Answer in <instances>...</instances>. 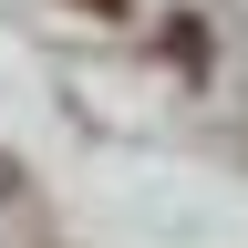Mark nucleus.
I'll use <instances>...</instances> for the list:
<instances>
[{
    "label": "nucleus",
    "mask_w": 248,
    "mask_h": 248,
    "mask_svg": "<svg viewBox=\"0 0 248 248\" xmlns=\"http://www.w3.org/2000/svg\"><path fill=\"white\" fill-rule=\"evenodd\" d=\"M83 11H124V0H83Z\"/></svg>",
    "instance_id": "obj_1"
}]
</instances>
